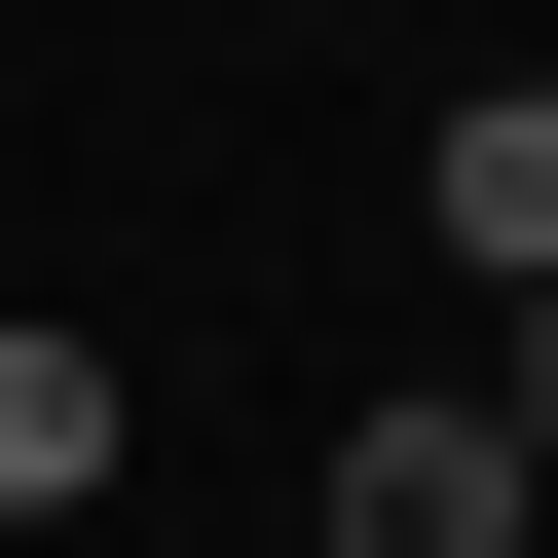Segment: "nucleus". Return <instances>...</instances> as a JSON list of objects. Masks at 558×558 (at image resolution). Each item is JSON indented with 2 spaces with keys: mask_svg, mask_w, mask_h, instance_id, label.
Returning <instances> with one entry per match:
<instances>
[{
  "mask_svg": "<svg viewBox=\"0 0 558 558\" xmlns=\"http://www.w3.org/2000/svg\"><path fill=\"white\" fill-rule=\"evenodd\" d=\"M521 521H558V484H521V447H484V373H447V410H373V447H336V558H521Z\"/></svg>",
  "mask_w": 558,
  "mask_h": 558,
  "instance_id": "f257e3e1",
  "label": "nucleus"
},
{
  "mask_svg": "<svg viewBox=\"0 0 558 558\" xmlns=\"http://www.w3.org/2000/svg\"><path fill=\"white\" fill-rule=\"evenodd\" d=\"M410 223H447V260H484V299H558V75H484V112H447V186H410Z\"/></svg>",
  "mask_w": 558,
  "mask_h": 558,
  "instance_id": "f03ea898",
  "label": "nucleus"
},
{
  "mask_svg": "<svg viewBox=\"0 0 558 558\" xmlns=\"http://www.w3.org/2000/svg\"><path fill=\"white\" fill-rule=\"evenodd\" d=\"M112 484V336H38V299H0V521H75Z\"/></svg>",
  "mask_w": 558,
  "mask_h": 558,
  "instance_id": "7ed1b4c3",
  "label": "nucleus"
},
{
  "mask_svg": "<svg viewBox=\"0 0 558 558\" xmlns=\"http://www.w3.org/2000/svg\"><path fill=\"white\" fill-rule=\"evenodd\" d=\"M484 447H521V484H558V299H521V373H484Z\"/></svg>",
  "mask_w": 558,
  "mask_h": 558,
  "instance_id": "20e7f679",
  "label": "nucleus"
}]
</instances>
